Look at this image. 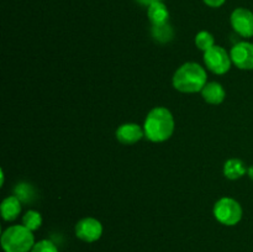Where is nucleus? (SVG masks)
Instances as JSON below:
<instances>
[{
  "mask_svg": "<svg viewBox=\"0 0 253 252\" xmlns=\"http://www.w3.org/2000/svg\"><path fill=\"white\" fill-rule=\"evenodd\" d=\"M145 136L152 142L167 141L174 131V119L167 108L157 106L147 114L143 125Z\"/></svg>",
  "mask_w": 253,
  "mask_h": 252,
  "instance_id": "f257e3e1",
  "label": "nucleus"
},
{
  "mask_svg": "<svg viewBox=\"0 0 253 252\" xmlns=\"http://www.w3.org/2000/svg\"><path fill=\"white\" fill-rule=\"evenodd\" d=\"M207 72L200 64L188 62L180 66L173 76V86L182 93H198L207 84Z\"/></svg>",
  "mask_w": 253,
  "mask_h": 252,
  "instance_id": "f03ea898",
  "label": "nucleus"
},
{
  "mask_svg": "<svg viewBox=\"0 0 253 252\" xmlns=\"http://www.w3.org/2000/svg\"><path fill=\"white\" fill-rule=\"evenodd\" d=\"M1 246L5 252H31L35 237L31 230L24 225H14L2 232Z\"/></svg>",
  "mask_w": 253,
  "mask_h": 252,
  "instance_id": "7ed1b4c3",
  "label": "nucleus"
},
{
  "mask_svg": "<svg viewBox=\"0 0 253 252\" xmlns=\"http://www.w3.org/2000/svg\"><path fill=\"white\" fill-rule=\"evenodd\" d=\"M214 216L222 225L234 226L242 219V208L232 198H221L214 205Z\"/></svg>",
  "mask_w": 253,
  "mask_h": 252,
  "instance_id": "20e7f679",
  "label": "nucleus"
},
{
  "mask_svg": "<svg viewBox=\"0 0 253 252\" xmlns=\"http://www.w3.org/2000/svg\"><path fill=\"white\" fill-rule=\"evenodd\" d=\"M204 63L212 73L225 74L231 68L232 61L226 49L220 46H214L204 52Z\"/></svg>",
  "mask_w": 253,
  "mask_h": 252,
  "instance_id": "39448f33",
  "label": "nucleus"
},
{
  "mask_svg": "<svg viewBox=\"0 0 253 252\" xmlns=\"http://www.w3.org/2000/svg\"><path fill=\"white\" fill-rule=\"evenodd\" d=\"M232 29L242 37H253V12L246 7H237L232 11L231 17Z\"/></svg>",
  "mask_w": 253,
  "mask_h": 252,
  "instance_id": "423d86ee",
  "label": "nucleus"
},
{
  "mask_svg": "<svg viewBox=\"0 0 253 252\" xmlns=\"http://www.w3.org/2000/svg\"><path fill=\"white\" fill-rule=\"evenodd\" d=\"M76 235L84 242H95L103 235V225L94 217H84L77 222Z\"/></svg>",
  "mask_w": 253,
  "mask_h": 252,
  "instance_id": "0eeeda50",
  "label": "nucleus"
},
{
  "mask_svg": "<svg viewBox=\"0 0 253 252\" xmlns=\"http://www.w3.org/2000/svg\"><path fill=\"white\" fill-rule=\"evenodd\" d=\"M231 61L237 68L244 71L253 69V43L251 42H239L230 52Z\"/></svg>",
  "mask_w": 253,
  "mask_h": 252,
  "instance_id": "6e6552de",
  "label": "nucleus"
},
{
  "mask_svg": "<svg viewBox=\"0 0 253 252\" xmlns=\"http://www.w3.org/2000/svg\"><path fill=\"white\" fill-rule=\"evenodd\" d=\"M145 136V130L137 124H123L116 130V138L123 145H135Z\"/></svg>",
  "mask_w": 253,
  "mask_h": 252,
  "instance_id": "1a4fd4ad",
  "label": "nucleus"
},
{
  "mask_svg": "<svg viewBox=\"0 0 253 252\" xmlns=\"http://www.w3.org/2000/svg\"><path fill=\"white\" fill-rule=\"evenodd\" d=\"M202 95L207 103L211 104V105H219L225 100L226 91L220 83L210 82V83L205 84V86L203 88Z\"/></svg>",
  "mask_w": 253,
  "mask_h": 252,
  "instance_id": "9d476101",
  "label": "nucleus"
},
{
  "mask_svg": "<svg viewBox=\"0 0 253 252\" xmlns=\"http://www.w3.org/2000/svg\"><path fill=\"white\" fill-rule=\"evenodd\" d=\"M21 212V202L19 198L12 195L7 197L1 203V216L5 221H12Z\"/></svg>",
  "mask_w": 253,
  "mask_h": 252,
  "instance_id": "9b49d317",
  "label": "nucleus"
},
{
  "mask_svg": "<svg viewBox=\"0 0 253 252\" xmlns=\"http://www.w3.org/2000/svg\"><path fill=\"white\" fill-rule=\"evenodd\" d=\"M147 16L152 25H161L168 22L169 19V11L166 4L162 1L155 2L147 7Z\"/></svg>",
  "mask_w": 253,
  "mask_h": 252,
  "instance_id": "f8f14e48",
  "label": "nucleus"
},
{
  "mask_svg": "<svg viewBox=\"0 0 253 252\" xmlns=\"http://www.w3.org/2000/svg\"><path fill=\"white\" fill-rule=\"evenodd\" d=\"M247 170L249 169H247L246 165L239 158H231V160L226 161L224 165L225 177L232 180L240 179L241 177H244Z\"/></svg>",
  "mask_w": 253,
  "mask_h": 252,
  "instance_id": "ddd939ff",
  "label": "nucleus"
},
{
  "mask_svg": "<svg viewBox=\"0 0 253 252\" xmlns=\"http://www.w3.org/2000/svg\"><path fill=\"white\" fill-rule=\"evenodd\" d=\"M151 35H152L153 40L158 43H167V42L172 41L173 37H174V30H173L172 25L169 22L161 25H152Z\"/></svg>",
  "mask_w": 253,
  "mask_h": 252,
  "instance_id": "4468645a",
  "label": "nucleus"
},
{
  "mask_svg": "<svg viewBox=\"0 0 253 252\" xmlns=\"http://www.w3.org/2000/svg\"><path fill=\"white\" fill-rule=\"evenodd\" d=\"M15 197L19 198V200L25 204H29V203H34L36 199V190L29 183H19V184L15 187L14 189Z\"/></svg>",
  "mask_w": 253,
  "mask_h": 252,
  "instance_id": "2eb2a0df",
  "label": "nucleus"
},
{
  "mask_svg": "<svg viewBox=\"0 0 253 252\" xmlns=\"http://www.w3.org/2000/svg\"><path fill=\"white\" fill-rule=\"evenodd\" d=\"M22 225L31 231L40 229L42 225V216L36 210H29L22 217Z\"/></svg>",
  "mask_w": 253,
  "mask_h": 252,
  "instance_id": "dca6fc26",
  "label": "nucleus"
},
{
  "mask_svg": "<svg viewBox=\"0 0 253 252\" xmlns=\"http://www.w3.org/2000/svg\"><path fill=\"white\" fill-rule=\"evenodd\" d=\"M215 40L210 32L208 31H200L199 34L195 36V44L199 49L207 52L208 49H210L211 47L215 46Z\"/></svg>",
  "mask_w": 253,
  "mask_h": 252,
  "instance_id": "f3484780",
  "label": "nucleus"
},
{
  "mask_svg": "<svg viewBox=\"0 0 253 252\" xmlns=\"http://www.w3.org/2000/svg\"><path fill=\"white\" fill-rule=\"evenodd\" d=\"M31 252H58L56 245L49 240H42V241L35 244Z\"/></svg>",
  "mask_w": 253,
  "mask_h": 252,
  "instance_id": "a211bd4d",
  "label": "nucleus"
},
{
  "mask_svg": "<svg viewBox=\"0 0 253 252\" xmlns=\"http://www.w3.org/2000/svg\"><path fill=\"white\" fill-rule=\"evenodd\" d=\"M203 1L210 7H220L225 4L226 0H203Z\"/></svg>",
  "mask_w": 253,
  "mask_h": 252,
  "instance_id": "6ab92c4d",
  "label": "nucleus"
},
{
  "mask_svg": "<svg viewBox=\"0 0 253 252\" xmlns=\"http://www.w3.org/2000/svg\"><path fill=\"white\" fill-rule=\"evenodd\" d=\"M136 1L138 2L140 5H142V6H150V5L155 4V2H158V1H162V0H136Z\"/></svg>",
  "mask_w": 253,
  "mask_h": 252,
  "instance_id": "aec40b11",
  "label": "nucleus"
},
{
  "mask_svg": "<svg viewBox=\"0 0 253 252\" xmlns=\"http://www.w3.org/2000/svg\"><path fill=\"white\" fill-rule=\"evenodd\" d=\"M247 173H249V177L251 178V179L253 180V166H251V167L249 168V170H247Z\"/></svg>",
  "mask_w": 253,
  "mask_h": 252,
  "instance_id": "412c9836",
  "label": "nucleus"
}]
</instances>
